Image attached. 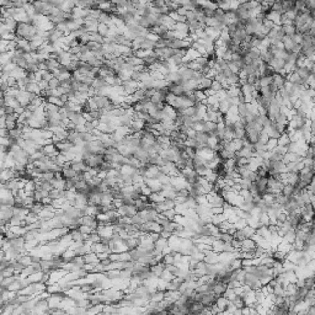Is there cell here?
Wrapping results in <instances>:
<instances>
[{
  "label": "cell",
  "instance_id": "obj_29",
  "mask_svg": "<svg viewBox=\"0 0 315 315\" xmlns=\"http://www.w3.org/2000/svg\"><path fill=\"white\" fill-rule=\"evenodd\" d=\"M100 262L102 263V265H103V266H105V267H106V266H108V265H110V263H111L112 261H111V258H110V257H107V258H103V260H101Z\"/></svg>",
  "mask_w": 315,
  "mask_h": 315
},
{
  "label": "cell",
  "instance_id": "obj_13",
  "mask_svg": "<svg viewBox=\"0 0 315 315\" xmlns=\"http://www.w3.org/2000/svg\"><path fill=\"white\" fill-rule=\"evenodd\" d=\"M282 29H283L285 35H287V36H293V35L297 33V29H296V26L293 24H290V25H283Z\"/></svg>",
  "mask_w": 315,
  "mask_h": 315
},
{
  "label": "cell",
  "instance_id": "obj_10",
  "mask_svg": "<svg viewBox=\"0 0 315 315\" xmlns=\"http://www.w3.org/2000/svg\"><path fill=\"white\" fill-rule=\"evenodd\" d=\"M148 224V229H149V233L150 231H157V233H161L163 230V227L158 223L157 220H152V222H146Z\"/></svg>",
  "mask_w": 315,
  "mask_h": 315
},
{
  "label": "cell",
  "instance_id": "obj_22",
  "mask_svg": "<svg viewBox=\"0 0 315 315\" xmlns=\"http://www.w3.org/2000/svg\"><path fill=\"white\" fill-rule=\"evenodd\" d=\"M163 261L166 265H171V263H175V257H174V255H172L171 252H169V254H165L163 256Z\"/></svg>",
  "mask_w": 315,
  "mask_h": 315
},
{
  "label": "cell",
  "instance_id": "obj_2",
  "mask_svg": "<svg viewBox=\"0 0 315 315\" xmlns=\"http://www.w3.org/2000/svg\"><path fill=\"white\" fill-rule=\"evenodd\" d=\"M41 152L47 157H54V155L59 154V150L57 149V145L54 143L44 144L42 146V149H41Z\"/></svg>",
  "mask_w": 315,
  "mask_h": 315
},
{
  "label": "cell",
  "instance_id": "obj_27",
  "mask_svg": "<svg viewBox=\"0 0 315 315\" xmlns=\"http://www.w3.org/2000/svg\"><path fill=\"white\" fill-rule=\"evenodd\" d=\"M211 213H212V214H220V213H224V208H223V207H211Z\"/></svg>",
  "mask_w": 315,
  "mask_h": 315
},
{
  "label": "cell",
  "instance_id": "obj_4",
  "mask_svg": "<svg viewBox=\"0 0 315 315\" xmlns=\"http://www.w3.org/2000/svg\"><path fill=\"white\" fill-rule=\"evenodd\" d=\"M227 289H228V285H227V283H223V282H217L214 285V287H213V292H214L218 297L223 296V294L225 293Z\"/></svg>",
  "mask_w": 315,
  "mask_h": 315
},
{
  "label": "cell",
  "instance_id": "obj_24",
  "mask_svg": "<svg viewBox=\"0 0 315 315\" xmlns=\"http://www.w3.org/2000/svg\"><path fill=\"white\" fill-rule=\"evenodd\" d=\"M122 203L126 206H135V200L132 196H124L122 198Z\"/></svg>",
  "mask_w": 315,
  "mask_h": 315
},
{
  "label": "cell",
  "instance_id": "obj_23",
  "mask_svg": "<svg viewBox=\"0 0 315 315\" xmlns=\"http://www.w3.org/2000/svg\"><path fill=\"white\" fill-rule=\"evenodd\" d=\"M225 298H228L229 301H233L235 297H236V293H235V290H234V288H228L227 290H225V293L223 294Z\"/></svg>",
  "mask_w": 315,
  "mask_h": 315
},
{
  "label": "cell",
  "instance_id": "obj_6",
  "mask_svg": "<svg viewBox=\"0 0 315 315\" xmlns=\"http://www.w3.org/2000/svg\"><path fill=\"white\" fill-rule=\"evenodd\" d=\"M229 299L228 298H225L224 296H220V297H218L217 298V305L219 307V309L222 310V313H224L225 312V309H227V307H228V304H229Z\"/></svg>",
  "mask_w": 315,
  "mask_h": 315
},
{
  "label": "cell",
  "instance_id": "obj_12",
  "mask_svg": "<svg viewBox=\"0 0 315 315\" xmlns=\"http://www.w3.org/2000/svg\"><path fill=\"white\" fill-rule=\"evenodd\" d=\"M164 200H165V197L160 192H152L149 195V201L152 203H159V202H163Z\"/></svg>",
  "mask_w": 315,
  "mask_h": 315
},
{
  "label": "cell",
  "instance_id": "obj_8",
  "mask_svg": "<svg viewBox=\"0 0 315 315\" xmlns=\"http://www.w3.org/2000/svg\"><path fill=\"white\" fill-rule=\"evenodd\" d=\"M52 185L54 188H58V190H65V182H67V180L64 179V177H62V179H53L52 181Z\"/></svg>",
  "mask_w": 315,
  "mask_h": 315
},
{
  "label": "cell",
  "instance_id": "obj_11",
  "mask_svg": "<svg viewBox=\"0 0 315 315\" xmlns=\"http://www.w3.org/2000/svg\"><path fill=\"white\" fill-rule=\"evenodd\" d=\"M227 219H228V214H225V213H220V214H212V223L215 224V225L220 224L222 222H224V220H227Z\"/></svg>",
  "mask_w": 315,
  "mask_h": 315
},
{
  "label": "cell",
  "instance_id": "obj_26",
  "mask_svg": "<svg viewBox=\"0 0 315 315\" xmlns=\"http://www.w3.org/2000/svg\"><path fill=\"white\" fill-rule=\"evenodd\" d=\"M128 260H130L129 251H122V252H119V261H128Z\"/></svg>",
  "mask_w": 315,
  "mask_h": 315
},
{
  "label": "cell",
  "instance_id": "obj_21",
  "mask_svg": "<svg viewBox=\"0 0 315 315\" xmlns=\"http://www.w3.org/2000/svg\"><path fill=\"white\" fill-rule=\"evenodd\" d=\"M130 220H132V224H135V225H141V224H143V223H146L138 213L135 215H133V217H130Z\"/></svg>",
  "mask_w": 315,
  "mask_h": 315
},
{
  "label": "cell",
  "instance_id": "obj_30",
  "mask_svg": "<svg viewBox=\"0 0 315 315\" xmlns=\"http://www.w3.org/2000/svg\"><path fill=\"white\" fill-rule=\"evenodd\" d=\"M97 256H99V258H100V261H101V260H103V258L108 257V256H110V254H108V252H99V254H97Z\"/></svg>",
  "mask_w": 315,
  "mask_h": 315
},
{
  "label": "cell",
  "instance_id": "obj_16",
  "mask_svg": "<svg viewBox=\"0 0 315 315\" xmlns=\"http://www.w3.org/2000/svg\"><path fill=\"white\" fill-rule=\"evenodd\" d=\"M233 236H234V239L240 240V241H243V240H245V239L247 238L246 234H245V231H244V229H238V228L235 230V233L233 234Z\"/></svg>",
  "mask_w": 315,
  "mask_h": 315
},
{
  "label": "cell",
  "instance_id": "obj_28",
  "mask_svg": "<svg viewBox=\"0 0 315 315\" xmlns=\"http://www.w3.org/2000/svg\"><path fill=\"white\" fill-rule=\"evenodd\" d=\"M231 245H233V247H234L235 250H240V249H241V246H243V241H240V240H236V239H233V241H231Z\"/></svg>",
  "mask_w": 315,
  "mask_h": 315
},
{
  "label": "cell",
  "instance_id": "obj_5",
  "mask_svg": "<svg viewBox=\"0 0 315 315\" xmlns=\"http://www.w3.org/2000/svg\"><path fill=\"white\" fill-rule=\"evenodd\" d=\"M296 72L299 74V76H301V79H304L305 81H308V79L312 76V69L310 68H308V67H301V68H297V70Z\"/></svg>",
  "mask_w": 315,
  "mask_h": 315
},
{
  "label": "cell",
  "instance_id": "obj_3",
  "mask_svg": "<svg viewBox=\"0 0 315 315\" xmlns=\"http://www.w3.org/2000/svg\"><path fill=\"white\" fill-rule=\"evenodd\" d=\"M70 161H72V160H70ZM70 161L65 163V164H64V166H63V170H62V175H63V177H64L65 180L74 179V176L76 175V171L73 169L72 165H70Z\"/></svg>",
  "mask_w": 315,
  "mask_h": 315
},
{
  "label": "cell",
  "instance_id": "obj_14",
  "mask_svg": "<svg viewBox=\"0 0 315 315\" xmlns=\"http://www.w3.org/2000/svg\"><path fill=\"white\" fill-rule=\"evenodd\" d=\"M195 171L197 172L200 176H206L208 172L211 171V169L207 166V164H203V165H200V166H196Z\"/></svg>",
  "mask_w": 315,
  "mask_h": 315
},
{
  "label": "cell",
  "instance_id": "obj_31",
  "mask_svg": "<svg viewBox=\"0 0 315 315\" xmlns=\"http://www.w3.org/2000/svg\"><path fill=\"white\" fill-rule=\"evenodd\" d=\"M312 73H313V75H315V63L313 64V67H312Z\"/></svg>",
  "mask_w": 315,
  "mask_h": 315
},
{
  "label": "cell",
  "instance_id": "obj_1",
  "mask_svg": "<svg viewBox=\"0 0 315 315\" xmlns=\"http://www.w3.org/2000/svg\"><path fill=\"white\" fill-rule=\"evenodd\" d=\"M117 211L119 215H126V217H133L138 213V209L135 206H126V204H122L121 207H118Z\"/></svg>",
  "mask_w": 315,
  "mask_h": 315
},
{
  "label": "cell",
  "instance_id": "obj_9",
  "mask_svg": "<svg viewBox=\"0 0 315 315\" xmlns=\"http://www.w3.org/2000/svg\"><path fill=\"white\" fill-rule=\"evenodd\" d=\"M290 142H292V141H290V137H289V133H288V132L282 133V135L278 138V145H282V146H288Z\"/></svg>",
  "mask_w": 315,
  "mask_h": 315
},
{
  "label": "cell",
  "instance_id": "obj_7",
  "mask_svg": "<svg viewBox=\"0 0 315 315\" xmlns=\"http://www.w3.org/2000/svg\"><path fill=\"white\" fill-rule=\"evenodd\" d=\"M84 258H85V262L86 263H99L100 262V258L97 256V254L96 252H87L84 255Z\"/></svg>",
  "mask_w": 315,
  "mask_h": 315
},
{
  "label": "cell",
  "instance_id": "obj_25",
  "mask_svg": "<svg viewBox=\"0 0 315 315\" xmlns=\"http://www.w3.org/2000/svg\"><path fill=\"white\" fill-rule=\"evenodd\" d=\"M33 198H35V202H42V200L44 198V197H43L42 191L35 190V195H33Z\"/></svg>",
  "mask_w": 315,
  "mask_h": 315
},
{
  "label": "cell",
  "instance_id": "obj_17",
  "mask_svg": "<svg viewBox=\"0 0 315 315\" xmlns=\"http://www.w3.org/2000/svg\"><path fill=\"white\" fill-rule=\"evenodd\" d=\"M277 145H278V139H277V138H270L265 146H266V150L271 152V150H273Z\"/></svg>",
  "mask_w": 315,
  "mask_h": 315
},
{
  "label": "cell",
  "instance_id": "obj_15",
  "mask_svg": "<svg viewBox=\"0 0 315 315\" xmlns=\"http://www.w3.org/2000/svg\"><path fill=\"white\" fill-rule=\"evenodd\" d=\"M175 277H176V276H175L172 272H170L169 270H166V268L164 270V272L161 273V276H160V278H161L163 281H166V282H170V281H172Z\"/></svg>",
  "mask_w": 315,
  "mask_h": 315
},
{
  "label": "cell",
  "instance_id": "obj_20",
  "mask_svg": "<svg viewBox=\"0 0 315 315\" xmlns=\"http://www.w3.org/2000/svg\"><path fill=\"white\" fill-rule=\"evenodd\" d=\"M190 195H191V193H190L188 187H182V188H180V190L176 191V196H179V197H185V198H187Z\"/></svg>",
  "mask_w": 315,
  "mask_h": 315
},
{
  "label": "cell",
  "instance_id": "obj_19",
  "mask_svg": "<svg viewBox=\"0 0 315 315\" xmlns=\"http://www.w3.org/2000/svg\"><path fill=\"white\" fill-rule=\"evenodd\" d=\"M293 190H294V185L290 184H286L283 188H282V193L285 196H293Z\"/></svg>",
  "mask_w": 315,
  "mask_h": 315
},
{
  "label": "cell",
  "instance_id": "obj_18",
  "mask_svg": "<svg viewBox=\"0 0 315 315\" xmlns=\"http://www.w3.org/2000/svg\"><path fill=\"white\" fill-rule=\"evenodd\" d=\"M233 239L234 236L229 233H219V240H222L223 243H231Z\"/></svg>",
  "mask_w": 315,
  "mask_h": 315
}]
</instances>
